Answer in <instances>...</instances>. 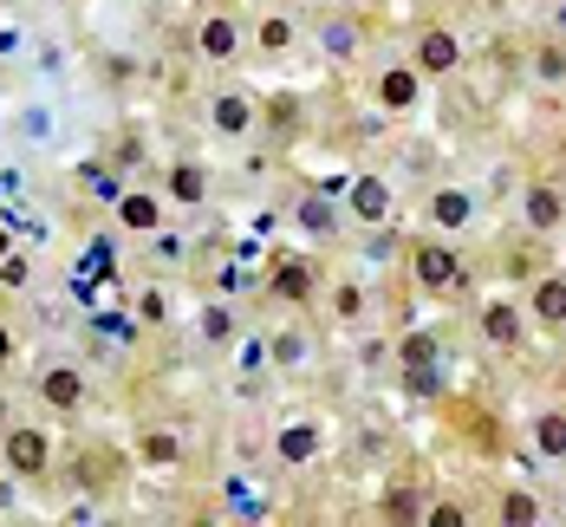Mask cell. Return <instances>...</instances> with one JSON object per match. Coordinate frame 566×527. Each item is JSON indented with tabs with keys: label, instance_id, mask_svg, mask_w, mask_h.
Wrapping results in <instances>:
<instances>
[{
	"label": "cell",
	"instance_id": "cell-5",
	"mask_svg": "<svg viewBox=\"0 0 566 527\" xmlns=\"http://www.w3.org/2000/svg\"><path fill=\"white\" fill-rule=\"evenodd\" d=\"M241 53H248V27L234 13H202L196 20V59L202 65H234Z\"/></svg>",
	"mask_w": 566,
	"mask_h": 527
},
{
	"label": "cell",
	"instance_id": "cell-36",
	"mask_svg": "<svg viewBox=\"0 0 566 527\" xmlns=\"http://www.w3.org/2000/svg\"><path fill=\"white\" fill-rule=\"evenodd\" d=\"M547 7H554V0H547Z\"/></svg>",
	"mask_w": 566,
	"mask_h": 527
},
{
	"label": "cell",
	"instance_id": "cell-23",
	"mask_svg": "<svg viewBox=\"0 0 566 527\" xmlns=\"http://www.w3.org/2000/svg\"><path fill=\"white\" fill-rule=\"evenodd\" d=\"M397 365H403V371H423V365H443V339H437V333H403V339H397Z\"/></svg>",
	"mask_w": 566,
	"mask_h": 527
},
{
	"label": "cell",
	"instance_id": "cell-22",
	"mask_svg": "<svg viewBox=\"0 0 566 527\" xmlns=\"http://www.w3.org/2000/svg\"><path fill=\"white\" fill-rule=\"evenodd\" d=\"M293 222H300V234H313V241H326V234L339 229V209H333L326 196H300V202H293Z\"/></svg>",
	"mask_w": 566,
	"mask_h": 527
},
{
	"label": "cell",
	"instance_id": "cell-32",
	"mask_svg": "<svg viewBox=\"0 0 566 527\" xmlns=\"http://www.w3.org/2000/svg\"><path fill=\"white\" fill-rule=\"evenodd\" d=\"M423 521H430V527H469V508H462V502H430V508H423Z\"/></svg>",
	"mask_w": 566,
	"mask_h": 527
},
{
	"label": "cell",
	"instance_id": "cell-21",
	"mask_svg": "<svg viewBox=\"0 0 566 527\" xmlns=\"http://www.w3.org/2000/svg\"><path fill=\"white\" fill-rule=\"evenodd\" d=\"M306 358H313V339H306L300 326H281V333L268 339V365H274V371H300Z\"/></svg>",
	"mask_w": 566,
	"mask_h": 527
},
{
	"label": "cell",
	"instance_id": "cell-28",
	"mask_svg": "<svg viewBox=\"0 0 566 527\" xmlns=\"http://www.w3.org/2000/svg\"><path fill=\"white\" fill-rule=\"evenodd\" d=\"M534 78L541 85H566V46H534Z\"/></svg>",
	"mask_w": 566,
	"mask_h": 527
},
{
	"label": "cell",
	"instance_id": "cell-25",
	"mask_svg": "<svg viewBox=\"0 0 566 527\" xmlns=\"http://www.w3.org/2000/svg\"><path fill=\"white\" fill-rule=\"evenodd\" d=\"M326 306H333V319H339V326H365V313H371V299H365V287H358V281H339Z\"/></svg>",
	"mask_w": 566,
	"mask_h": 527
},
{
	"label": "cell",
	"instance_id": "cell-14",
	"mask_svg": "<svg viewBox=\"0 0 566 527\" xmlns=\"http://www.w3.org/2000/svg\"><path fill=\"white\" fill-rule=\"evenodd\" d=\"M423 215H430V229L443 234H462L475 222V196L462 189V182H443V189H430V202H423Z\"/></svg>",
	"mask_w": 566,
	"mask_h": 527
},
{
	"label": "cell",
	"instance_id": "cell-9",
	"mask_svg": "<svg viewBox=\"0 0 566 527\" xmlns=\"http://www.w3.org/2000/svg\"><path fill=\"white\" fill-rule=\"evenodd\" d=\"M112 215L124 234H157L170 222V202H164V189H117Z\"/></svg>",
	"mask_w": 566,
	"mask_h": 527
},
{
	"label": "cell",
	"instance_id": "cell-6",
	"mask_svg": "<svg viewBox=\"0 0 566 527\" xmlns=\"http://www.w3.org/2000/svg\"><path fill=\"white\" fill-rule=\"evenodd\" d=\"M371 105L385 117H410L417 105H423V72L403 59V65H385L378 78H371Z\"/></svg>",
	"mask_w": 566,
	"mask_h": 527
},
{
	"label": "cell",
	"instance_id": "cell-33",
	"mask_svg": "<svg viewBox=\"0 0 566 527\" xmlns=\"http://www.w3.org/2000/svg\"><path fill=\"white\" fill-rule=\"evenodd\" d=\"M261 365H268V339H248L241 346V371H261Z\"/></svg>",
	"mask_w": 566,
	"mask_h": 527
},
{
	"label": "cell",
	"instance_id": "cell-34",
	"mask_svg": "<svg viewBox=\"0 0 566 527\" xmlns=\"http://www.w3.org/2000/svg\"><path fill=\"white\" fill-rule=\"evenodd\" d=\"M13 358H20V339H13V326H7V319H0V371H7V365H13Z\"/></svg>",
	"mask_w": 566,
	"mask_h": 527
},
{
	"label": "cell",
	"instance_id": "cell-8",
	"mask_svg": "<svg viewBox=\"0 0 566 527\" xmlns=\"http://www.w3.org/2000/svg\"><path fill=\"white\" fill-rule=\"evenodd\" d=\"M345 215L358 222V229H385L397 215V196L385 176H352V189H345Z\"/></svg>",
	"mask_w": 566,
	"mask_h": 527
},
{
	"label": "cell",
	"instance_id": "cell-15",
	"mask_svg": "<svg viewBox=\"0 0 566 527\" xmlns=\"http://www.w3.org/2000/svg\"><path fill=\"white\" fill-rule=\"evenodd\" d=\"M248 46H254L261 59H286L293 46H300V20H293V13H261L254 33H248Z\"/></svg>",
	"mask_w": 566,
	"mask_h": 527
},
{
	"label": "cell",
	"instance_id": "cell-11",
	"mask_svg": "<svg viewBox=\"0 0 566 527\" xmlns=\"http://www.w3.org/2000/svg\"><path fill=\"white\" fill-rule=\"evenodd\" d=\"M475 333H482V346H495V351H521V339H527V306L521 299H489L482 319H475Z\"/></svg>",
	"mask_w": 566,
	"mask_h": 527
},
{
	"label": "cell",
	"instance_id": "cell-24",
	"mask_svg": "<svg viewBox=\"0 0 566 527\" xmlns=\"http://www.w3.org/2000/svg\"><path fill=\"white\" fill-rule=\"evenodd\" d=\"M196 339H202V346H234V306H222V299H216V306H202V313H196Z\"/></svg>",
	"mask_w": 566,
	"mask_h": 527
},
{
	"label": "cell",
	"instance_id": "cell-35",
	"mask_svg": "<svg viewBox=\"0 0 566 527\" xmlns=\"http://www.w3.org/2000/svg\"><path fill=\"white\" fill-rule=\"evenodd\" d=\"M0 254H13V234H7V229H0Z\"/></svg>",
	"mask_w": 566,
	"mask_h": 527
},
{
	"label": "cell",
	"instance_id": "cell-19",
	"mask_svg": "<svg viewBox=\"0 0 566 527\" xmlns=\"http://www.w3.org/2000/svg\"><path fill=\"white\" fill-rule=\"evenodd\" d=\"M313 40L326 46L333 65H345V59H358V46H365V27H358L352 13H333V20H319V33H313Z\"/></svg>",
	"mask_w": 566,
	"mask_h": 527
},
{
	"label": "cell",
	"instance_id": "cell-18",
	"mask_svg": "<svg viewBox=\"0 0 566 527\" xmlns=\"http://www.w3.org/2000/svg\"><path fill=\"white\" fill-rule=\"evenodd\" d=\"M268 299L306 306V299H313V261H306V254H286L281 267H274V281H268Z\"/></svg>",
	"mask_w": 566,
	"mask_h": 527
},
{
	"label": "cell",
	"instance_id": "cell-1",
	"mask_svg": "<svg viewBox=\"0 0 566 527\" xmlns=\"http://www.w3.org/2000/svg\"><path fill=\"white\" fill-rule=\"evenodd\" d=\"M0 468L20 475V482H40V475L53 468V430H40V423H7V430H0Z\"/></svg>",
	"mask_w": 566,
	"mask_h": 527
},
{
	"label": "cell",
	"instance_id": "cell-20",
	"mask_svg": "<svg viewBox=\"0 0 566 527\" xmlns=\"http://www.w3.org/2000/svg\"><path fill=\"white\" fill-rule=\"evenodd\" d=\"M534 456L541 463H566V410L560 404L534 410Z\"/></svg>",
	"mask_w": 566,
	"mask_h": 527
},
{
	"label": "cell",
	"instance_id": "cell-31",
	"mask_svg": "<svg viewBox=\"0 0 566 527\" xmlns=\"http://www.w3.org/2000/svg\"><path fill=\"white\" fill-rule=\"evenodd\" d=\"M27 281H33V261H27V254H0V287L20 293Z\"/></svg>",
	"mask_w": 566,
	"mask_h": 527
},
{
	"label": "cell",
	"instance_id": "cell-26",
	"mask_svg": "<svg viewBox=\"0 0 566 527\" xmlns=\"http://www.w3.org/2000/svg\"><path fill=\"white\" fill-rule=\"evenodd\" d=\"M502 521L509 527H534L541 521V502H534L527 488H509V495H502Z\"/></svg>",
	"mask_w": 566,
	"mask_h": 527
},
{
	"label": "cell",
	"instance_id": "cell-7",
	"mask_svg": "<svg viewBox=\"0 0 566 527\" xmlns=\"http://www.w3.org/2000/svg\"><path fill=\"white\" fill-rule=\"evenodd\" d=\"M319 456H326V430L313 417H286L274 430V463L281 468H313Z\"/></svg>",
	"mask_w": 566,
	"mask_h": 527
},
{
	"label": "cell",
	"instance_id": "cell-17",
	"mask_svg": "<svg viewBox=\"0 0 566 527\" xmlns=\"http://www.w3.org/2000/svg\"><path fill=\"white\" fill-rule=\"evenodd\" d=\"M137 463L144 468H182V436L170 423H144L137 430Z\"/></svg>",
	"mask_w": 566,
	"mask_h": 527
},
{
	"label": "cell",
	"instance_id": "cell-16",
	"mask_svg": "<svg viewBox=\"0 0 566 527\" xmlns=\"http://www.w3.org/2000/svg\"><path fill=\"white\" fill-rule=\"evenodd\" d=\"M164 202H176V209H202V202H209V170H202L196 157L170 164V176H164Z\"/></svg>",
	"mask_w": 566,
	"mask_h": 527
},
{
	"label": "cell",
	"instance_id": "cell-4",
	"mask_svg": "<svg viewBox=\"0 0 566 527\" xmlns=\"http://www.w3.org/2000/svg\"><path fill=\"white\" fill-rule=\"evenodd\" d=\"M33 391H40V404L53 410V417H78L85 410V371L72 365V358H53V365H40V378H33Z\"/></svg>",
	"mask_w": 566,
	"mask_h": 527
},
{
	"label": "cell",
	"instance_id": "cell-2",
	"mask_svg": "<svg viewBox=\"0 0 566 527\" xmlns=\"http://www.w3.org/2000/svg\"><path fill=\"white\" fill-rule=\"evenodd\" d=\"M202 124H209V137H222V144H241V137L261 124V98H254L248 85H222V92H209V105H202Z\"/></svg>",
	"mask_w": 566,
	"mask_h": 527
},
{
	"label": "cell",
	"instance_id": "cell-30",
	"mask_svg": "<svg viewBox=\"0 0 566 527\" xmlns=\"http://www.w3.org/2000/svg\"><path fill=\"white\" fill-rule=\"evenodd\" d=\"M403 391H410V398H443V365H423V371H403Z\"/></svg>",
	"mask_w": 566,
	"mask_h": 527
},
{
	"label": "cell",
	"instance_id": "cell-13",
	"mask_svg": "<svg viewBox=\"0 0 566 527\" xmlns=\"http://www.w3.org/2000/svg\"><path fill=\"white\" fill-rule=\"evenodd\" d=\"M521 306H527V326H541V333H566V274H541Z\"/></svg>",
	"mask_w": 566,
	"mask_h": 527
},
{
	"label": "cell",
	"instance_id": "cell-10",
	"mask_svg": "<svg viewBox=\"0 0 566 527\" xmlns=\"http://www.w3.org/2000/svg\"><path fill=\"white\" fill-rule=\"evenodd\" d=\"M410 65H417L423 78H450V72H462V40H455L450 27H423V33L410 40Z\"/></svg>",
	"mask_w": 566,
	"mask_h": 527
},
{
	"label": "cell",
	"instance_id": "cell-29",
	"mask_svg": "<svg viewBox=\"0 0 566 527\" xmlns=\"http://www.w3.org/2000/svg\"><path fill=\"white\" fill-rule=\"evenodd\" d=\"M385 521H423V495L417 488H391L385 495Z\"/></svg>",
	"mask_w": 566,
	"mask_h": 527
},
{
	"label": "cell",
	"instance_id": "cell-12",
	"mask_svg": "<svg viewBox=\"0 0 566 527\" xmlns=\"http://www.w3.org/2000/svg\"><path fill=\"white\" fill-rule=\"evenodd\" d=\"M521 222L534 234H560L566 229V189H554V182H527L521 189Z\"/></svg>",
	"mask_w": 566,
	"mask_h": 527
},
{
	"label": "cell",
	"instance_id": "cell-27",
	"mask_svg": "<svg viewBox=\"0 0 566 527\" xmlns=\"http://www.w3.org/2000/svg\"><path fill=\"white\" fill-rule=\"evenodd\" d=\"M130 306H137V319H144V326H164V319H170V293H164V287H137Z\"/></svg>",
	"mask_w": 566,
	"mask_h": 527
},
{
	"label": "cell",
	"instance_id": "cell-3",
	"mask_svg": "<svg viewBox=\"0 0 566 527\" xmlns=\"http://www.w3.org/2000/svg\"><path fill=\"white\" fill-rule=\"evenodd\" d=\"M403 254H410V281H417L423 293H450V287H462V254H455L443 234H437V241H410Z\"/></svg>",
	"mask_w": 566,
	"mask_h": 527
}]
</instances>
